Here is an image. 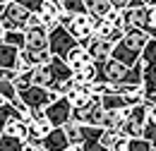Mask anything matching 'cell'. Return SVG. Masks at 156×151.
<instances>
[{"label":"cell","mask_w":156,"mask_h":151,"mask_svg":"<svg viewBox=\"0 0 156 151\" xmlns=\"http://www.w3.org/2000/svg\"><path fill=\"white\" fill-rule=\"evenodd\" d=\"M22 151H46V146H43V142H39V139H27Z\"/></svg>","instance_id":"obj_34"},{"label":"cell","mask_w":156,"mask_h":151,"mask_svg":"<svg viewBox=\"0 0 156 151\" xmlns=\"http://www.w3.org/2000/svg\"><path fill=\"white\" fill-rule=\"evenodd\" d=\"M2 10H5V7H2V5H0V15H2Z\"/></svg>","instance_id":"obj_41"},{"label":"cell","mask_w":156,"mask_h":151,"mask_svg":"<svg viewBox=\"0 0 156 151\" xmlns=\"http://www.w3.org/2000/svg\"><path fill=\"white\" fill-rule=\"evenodd\" d=\"M70 98V103H72V108H79V106H84V103H89L94 94H91V89L87 86V84H75V89L67 94Z\"/></svg>","instance_id":"obj_19"},{"label":"cell","mask_w":156,"mask_h":151,"mask_svg":"<svg viewBox=\"0 0 156 151\" xmlns=\"http://www.w3.org/2000/svg\"><path fill=\"white\" fill-rule=\"evenodd\" d=\"M130 2H132V0H111V5H113V7H118V10H125Z\"/></svg>","instance_id":"obj_36"},{"label":"cell","mask_w":156,"mask_h":151,"mask_svg":"<svg viewBox=\"0 0 156 151\" xmlns=\"http://www.w3.org/2000/svg\"><path fill=\"white\" fill-rule=\"evenodd\" d=\"M94 19H96V17L89 15V12H79V15H72V22L67 24L70 34L77 38L82 46L94 36Z\"/></svg>","instance_id":"obj_9"},{"label":"cell","mask_w":156,"mask_h":151,"mask_svg":"<svg viewBox=\"0 0 156 151\" xmlns=\"http://www.w3.org/2000/svg\"><path fill=\"white\" fill-rule=\"evenodd\" d=\"M122 137L120 130H111V127H103V132H101V144L106 146V149H113L115 146V142Z\"/></svg>","instance_id":"obj_27"},{"label":"cell","mask_w":156,"mask_h":151,"mask_svg":"<svg viewBox=\"0 0 156 151\" xmlns=\"http://www.w3.org/2000/svg\"><path fill=\"white\" fill-rule=\"evenodd\" d=\"M67 65L72 67V70H79V67H84V65H89V62H94L91 60V55H89V51H87V46H82V43H77L70 53H67Z\"/></svg>","instance_id":"obj_16"},{"label":"cell","mask_w":156,"mask_h":151,"mask_svg":"<svg viewBox=\"0 0 156 151\" xmlns=\"http://www.w3.org/2000/svg\"><path fill=\"white\" fill-rule=\"evenodd\" d=\"M142 84L147 89V96L156 94V62H142Z\"/></svg>","instance_id":"obj_21"},{"label":"cell","mask_w":156,"mask_h":151,"mask_svg":"<svg viewBox=\"0 0 156 151\" xmlns=\"http://www.w3.org/2000/svg\"><path fill=\"white\" fill-rule=\"evenodd\" d=\"M103 115H106V108H103L98 94H94V98L89 103H84L79 108H72V120L79 122V125H101Z\"/></svg>","instance_id":"obj_4"},{"label":"cell","mask_w":156,"mask_h":151,"mask_svg":"<svg viewBox=\"0 0 156 151\" xmlns=\"http://www.w3.org/2000/svg\"><path fill=\"white\" fill-rule=\"evenodd\" d=\"M10 2H12V0H0V5H2V7H5V5H10Z\"/></svg>","instance_id":"obj_39"},{"label":"cell","mask_w":156,"mask_h":151,"mask_svg":"<svg viewBox=\"0 0 156 151\" xmlns=\"http://www.w3.org/2000/svg\"><path fill=\"white\" fill-rule=\"evenodd\" d=\"M29 17H31V10H29L27 5L12 0L10 5H5L2 15H0V22H2L5 29H27Z\"/></svg>","instance_id":"obj_5"},{"label":"cell","mask_w":156,"mask_h":151,"mask_svg":"<svg viewBox=\"0 0 156 151\" xmlns=\"http://www.w3.org/2000/svg\"><path fill=\"white\" fill-rule=\"evenodd\" d=\"M77 151H111V149H106L101 144V139H84L77 146Z\"/></svg>","instance_id":"obj_32"},{"label":"cell","mask_w":156,"mask_h":151,"mask_svg":"<svg viewBox=\"0 0 156 151\" xmlns=\"http://www.w3.org/2000/svg\"><path fill=\"white\" fill-rule=\"evenodd\" d=\"M147 120H149V118H147V98H144L142 103H135V106L130 108V115L125 118L120 132L127 134V137H142Z\"/></svg>","instance_id":"obj_6"},{"label":"cell","mask_w":156,"mask_h":151,"mask_svg":"<svg viewBox=\"0 0 156 151\" xmlns=\"http://www.w3.org/2000/svg\"><path fill=\"white\" fill-rule=\"evenodd\" d=\"M5 103H7V98H5V96H0V106H5Z\"/></svg>","instance_id":"obj_38"},{"label":"cell","mask_w":156,"mask_h":151,"mask_svg":"<svg viewBox=\"0 0 156 151\" xmlns=\"http://www.w3.org/2000/svg\"><path fill=\"white\" fill-rule=\"evenodd\" d=\"M20 98L24 101V106L31 111V113H39L43 111L51 101H53V96H51V89H46V86H39V84H31L29 89H24L20 91Z\"/></svg>","instance_id":"obj_8"},{"label":"cell","mask_w":156,"mask_h":151,"mask_svg":"<svg viewBox=\"0 0 156 151\" xmlns=\"http://www.w3.org/2000/svg\"><path fill=\"white\" fill-rule=\"evenodd\" d=\"M12 113H15V106L7 101L5 106H0V137L5 134V127H7V120L12 118Z\"/></svg>","instance_id":"obj_31"},{"label":"cell","mask_w":156,"mask_h":151,"mask_svg":"<svg viewBox=\"0 0 156 151\" xmlns=\"http://www.w3.org/2000/svg\"><path fill=\"white\" fill-rule=\"evenodd\" d=\"M24 146V142H22L20 137H15V134H2L0 137V151H22Z\"/></svg>","instance_id":"obj_25"},{"label":"cell","mask_w":156,"mask_h":151,"mask_svg":"<svg viewBox=\"0 0 156 151\" xmlns=\"http://www.w3.org/2000/svg\"><path fill=\"white\" fill-rule=\"evenodd\" d=\"M17 58H20V48L10 46V43H0V67H12L17 70Z\"/></svg>","instance_id":"obj_18"},{"label":"cell","mask_w":156,"mask_h":151,"mask_svg":"<svg viewBox=\"0 0 156 151\" xmlns=\"http://www.w3.org/2000/svg\"><path fill=\"white\" fill-rule=\"evenodd\" d=\"M53 127H55V125L46 118L43 111L31 113V120H29V139H39V142H43V137L51 132Z\"/></svg>","instance_id":"obj_12"},{"label":"cell","mask_w":156,"mask_h":151,"mask_svg":"<svg viewBox=\"0 0 156 151\" xmlns=\"http://www.w3.org/2000/svg\"><path fill=\"white\" fill-rule=\"evenodd\" d=\"M43 146H46V151H65V149H70L72 144H70V139L65 134V127H53L43 137Z\"/></svg>","instance_id":"obj_14"},{"label":"cell","mask_w":156,"mask_h":151,"mask_svg":"<svg viewBox=\"0 0 156 151\" xmlns=\"http://www.w3.org/2000/svg\"><path fill=\"white\" fill-rule=\"evenodd\" d=\"M62 127H65V134H67L70 144H72V146H77L79 142H82V125L75 122V120H70V122H65Z\"/></svg>","instance_id":"obj_26"},{"label":"cell","mask_w":156,"mask_h":151,"mask_svg":"<svg viewBox=\"0 0 156 151\" xmlns=\"http://www.w3.org/2000/svg\"><path fill=\"white\" fill-rule=\"evenodd\" d=\"M24 48H29V51H46L48 48V31L27 29V43H24Z\"/></svg>","instance_id":"obj_17"},{"label":"cell","mask_w":156,"mask_h":151,"mask_svg":"<svg viewBox=\"0 0 156 151\" xmlns=\"http://www.w3.org/2000/svg\"><path fill=\"white\" fill-rule=\"evenodd\" d=\"M31 75H34V84L51 89V86H55L58 82L72 79L75 70L67 65V60H62L60 55H53L51 60H48V62H43V65H36V67L31 70Z\"/></svg>","instance_id":"obj_2"},{"label":"cell","mask_w":156,"mask_h":151,"mask_svg":"<svg viewBox=\"0 0 156 151\" xmlns=\"http://www.w3.org/2000/svg\"><path fill=\"white\" fill-rule=\"evenodd\" d=\"M2 38H5V26H2V22H0V43H2Z\"/></svg>","instance_id":"obj_37"},{"label":"cell","mask_w":156,"mask_h":151,"mask_svg":"<svg viewBox=\"0 0 156 151\" xmlns=\"http://www.w3.org/2000/svg\"><path fill=\"white\" fill-rule=\"evenodd\" d=\"M72 79H75L77 84H89V82H96V79H98V62H89V65H84V67L75 70Z\"/></svg>","instance_id":"obj_20"},{"label":"cell","mask_w":156,"mask_h":151,"mask_svg":"<svg viewBox=\"0 0 156 151\" xmlns=\"http://www.w3.org/2000/svg\"><path fill=\"white\" fill-rule=\"evenodd\" d=\"M60 5H62V10H65V12H70V15L87 12V5H84V0H60Z\"/></svg>","instance_id":"obj_29"},{"label":"cell","mask_w":156,"mask_h":151,"mask_svg":"<svg viewBox=\"0 0 156 151\" xmlns=\"http://www.w3.org/2000/svg\"><path fill=\"white\" fill-rule=\"evenodd\" d=\"M43 113H46V118H48L55 127H62L65 122L72 120V103H70L67 96H58V98H53V101L43 108Z\"/></svg>","instance_id":"obj_7"},{"label":"cell","mask_w":156,"mask_h":151,"mask_svg":"<svg viewBox=\"0 0 156 151\" xmlns=\"http://www.w3.org/2000/svg\"><path fill=\"white\" fill-rule=\"evenodd\" d=\"M122 29L115 26L113 22H108L106 17H96L94 19V36L96 38H106V41H111V43H118L120 38H122Z\"/></svg>","instance_id":"obj_10"},{"label":"cell","mask_w":156,"mask_h":151,"mask_svg":"<svg viewBox=\"0 0 156 151\" xmlns=\"http://www.w3.org/2000/svg\"><path fill=\"white\" fill-rule=\"evenodd\" d=\"M127 146H130V151H154V144L144 137H130Z\"/></svg>","instance_id":"obj_28"},{"label":"cell","mask_w":156,"mask_h":151,"mask_svg":"<svg viewBox=\"0 0 156 151\" xmlns=\"http://www.w3.org/2000/svg\"><path fill=\"white\" fill-rule=\"evenodd\" d=\"M147 98H149V101H154V103H156V94H151V96H147Z\"/></svg>","instance_id":"obj_40"},{"label":"cell","mask_w":156,"mask_h":151,"mask_svg":"<svg viewBox=\"0 0 156 151\" xmlns=\"http://www.w3.org/2000/svg\"><path fill=\"white\" fill-rule=\"evenodd\" d=\"M149 41V34L142 29H127L122 38L113 46V58L125 62V65H137L142 60V51Z\"/></svg>","instance_id":"obj_1"},{"label":"cell","mask_w":156,"mask_h":151,"mask_svg":"<svg viewBox=\"0 0 156 151\" xmlns=\"http://www.w3.org/2000/svg\"><path fill=\"white\" fill-rule=\"evenodd\" d=\"M5 43L10 46H17V48H24L27 43V29H5Z\"/></svg>","instance_id":"obj_24"},{"label":"cell","mask_w":156,"mask_h":151,"mask_svg":"<svg viewBox=\"0 0 156 151\" xmlns=\"http://www.w3.org/2000/svg\"><path fill=\"white\" fill-rule=\"evenodd\" d=\"M101 103H103V108H106V111H118V108L130 106V103H127V98L120 94V91H106V94L101 96Z\"/></svg>","instance_id":"obj_22"},{"label":"cell","mask_w":156,"mask_h":151,"mask_svg":"<svg viewBox=\"0 0 156 151\" xmlns=\"http://www.w3.org/2000/svg\"><path fill=\"white\" fill-rule=\"evenodd\" d=\"M84 5H87V12L94 17H106V12L113 7L111 0H84Z\"/></svg>","instance_id":"obj_23"},{"label":"cell","mask_w":156,"mask_h":151,"mask_svg":"<svg viewBox=\"0 0 156 151\" xmlns=\"http://www.w3.org/2000/svg\"><path fill=\"white\" fill-rule=\"evenodd\" d=\"M31 70H34V67H31ZM31 70H27V72H17V79H15L17 91H24V89H29V86L34 84V75H31Z\"/></svg>","instance_id":"obj_30"},{"label":"cell","mask_w":156,"mask_h":151,"mask_svg":"<svg viewBox=\"0 0 156 151\" xmlns=\"http://www.w3.org/2000/svg\"><path fill=\"white\" fill-rule=\"evenodd\" d=\"M15 79H17V70H12V67H0V96H5L10 103L20 96L17 86H15Z\"/></svg>","instance_id":"obj_13"},{"label":"cell","mask_w":156,"mask_h":151,"mask_svg":"<svg viewBox=\"0 0 156 151\" xmlns=\"http://www.w3.org/2000/svg\"><path fill=\"white\" fill-rule=\"evenodd\" d=\"M55 2H60V0H55Z\"/></svg>","instance_id":"obj_42"},{"label":"cell","mask_w":156,"mask_h":151,"mask_svg":"<svg viewBox=\"0 0 156 151\" xmlns=\"http://www.w3.org/2000/svg\"><path fill=\"white\" fill-rule=\"evenodd\" d=\"M147 118H149L151 122H156V103L149 101V98H147Z\"/></svg>","instance_id":"obj_35"},{"label":"cell","mask_w":156,"mask_h":151,"mask_svg":"<svg viewBox=\"0 0 156 151\" xmlns=\"http://www.w3.org/2000/svg\"><path fill=\"white\" fill-rule=\"evenodd\" d=\"M60 2H55V0H43V5H41V10H39V15L43 17V22H46V26H48V31L58 24V19H60Z\"/></svg>","instance_id":"obj_15"},{"label":"cell","mask_w":156,"mask_h":151,"mask_svg":"<svg viewBox=\"0 0 156 151\" xmlns=\"http://www.w3.org/2000/svg\"><path fill=\"white\" fill-rule=\"evenodd\" d=\"M142 137H144V139H149V142L154 144V149H156V122L147 120V125H144V132H142Z\"/></svg>","instance_id":"obj_33"},{"label":"cell","mask_w":156,"mask_h":151,"mask_svg":"<svg viewBox=\"0 0 156 151\" xmlns=\"http://www.w3.org/2000/svg\"><path fill=\"white\" fill-rule=\"evenodd\" d=\"M77 43H79V41L72 36L70 29L62 26V24H55V26L48 31V48L53 51V55H60L62 60L67 58V53H70Z\"/></svg>","instance_id":"obj_3"},{"label":"cell","mask_w":156,"mask_h":151,"mask_svg":"<svg viewBox=\"0 0 156 151\" xmlns=\"http://www.w3.org/2000/svg\"><path fill=\"white\" fill-rule=\"evenodd\" d=\"M154 151H156V149H154Z\"/></svg>","instance_id":"obj_43"},{"label":"cell","mask_w":156,"mask_h":151,"mask_svg":"<svg viewBox=\"0 0 156 151\" xmlns=\"http://www.w3.org/2000/svg\"><path fill=\"white\" fill-rule=\"evenodd\" d=\"M84 46H87V51H89V55H91L94 62H103V60H108V58L113 55V46H115V43H111V41H106V38L91 36Z\"/></svg>","instance_id":"obj_11"}]
</instances>
